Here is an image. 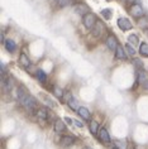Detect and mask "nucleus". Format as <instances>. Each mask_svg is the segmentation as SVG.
Returning <instances> with one entry per match:
<instances>
[{
  "instance_id": "f257e3e1",
  "label": "nucleus",
  "mask_w": 148,
  "mask_h": 149,
  "mask_svg": "<svg viewBox=\"0 0 148 149\" xmlns=\"http://www.w3.org/2000/svg\"><path fill=\"white\" fill-rule=\"evenodd\" d=\"M17 97L27 110H34L38 106V101L32 95H29L23 87L17 88Z\"/></svg>"
},
{
  "instance_id": "f03ea898",
  "label": "nucleus",
  "mask_w": 148,
  "mask_h": 149,
  "mask_svg": "<svg viewBox=\"0 0 148 149\" xmlns=\"http://www.w3.org/2000/svg\"><path fill=\"white\" fill-rule=\"evenodd\" d=\"M96 17H95V14H92V13H87V14H85L84 18H82V23L85 25V28H87V29H92L94 28V25L96 24Z\"/></svg>"
},
{
  "instance_id": "7ed1b4c3",
  "label": "nucleus",
  "mask_w": 148,
  "mask_h": 149,
  "mask_svg": "<svg viewBox=\"0 0 148 149\" xmlns=\"http://www.w3.org/2000/svg\"><path fill=\"white\" fill-rule=\"evenodd\" d=\"M137 79H138L139 84L143 86V88H146V90L148 91V74L144 72L143 68L137 71Z\"/></svg>"
},
{
  "instance_id": "20e7f679",
  "label": "nucleus",
  "mask_w": 148,
  "mask_h": 149,
  "mask_svg": "<svg viewBox=\"0 0 148 149\" xmlns=\"http://www.w3.org/2000/svg\"><path fill=\"white\" fill-rule=\"evenodd\" d=\"M91 31H92V34H94L95 37H100L103 33H104V31H105V25H104V23H103V22L98 20V22H96V24L94 25V28H92Z\"/></svg>"
},
{
  "instance_id": "39448f33",
  "label": "nucleus",
  "mask_w": 148,
  "mask_h": 149,
  "mask_svg": "<svg viewBox=\"0 0 148 149\" xmlns=\"http://www.w3.org/2000/svg\"><path fill=\"white\" fill-rule=\"evenodd\" d=\"M105 43H106V47H108L110 51H115L117 47L119 46V44H118V40L115 38V36H113V34H110L108 38H106Z\"/></svg>"
},
{
  "instance_id": "423d86ee",
  "label": "nucleus",
  "mask_w": 148,
  "mask_h": 149,
  "mask_svg": "<svg viewBox=\"0 0 148 149\" xmlns=\"http://www.w3.org/2000/svg\"><path fill=\"white\" fill-rule=\"evenodd\" d=\"M118 27H119L121 31H129V29H132V23L127 18H119V19H118Z\"/></svg>"
},
{
  "instance_id": "0eeeda50",
  "label": "nucleus",
  "mask_w": 148,
  "mask_h": 149,
  "mask_svg": "<svg viewBox=\"0 0 148 149\" xmlns=\"http://www.w3.org/2000/svg\"><path fill=\"white\" fill-rule=\"evenodd\" d=\"M131 14L133 17H135V18H139V17H143L144 15V10L142 8V5H139V4H134L131 8Z\"/></svg>"
},
{
  "instance_id": "6e6552de",
  "label": "nucleus",
  "mask_w": 148,
  "mask_h": 149,
  "mask_svg": "<svg viewBox=\"0 0 148 149\" xmlns=\"http://www.w3.org/2000/svg\"><path fill=\"white\" fill-rule=\"evenodd\" d=\"M36 115L40 120H48V118H50V111H48V109H46V107H39V109H37V111H36Z\"/></svg>"
},
{
  "instance_id": "1a4fd4ad",
  "label": "nucleus",
  "mask_w": 148,
  "mask_h": 149,
  "mask_svg": "<svg viewBox=\"0 0 148 149\" xmlns=\"http://www.w3.org/2000/svg\"><path fill=\"white\" fill-rule=\"evenodd\" d=\"M98 136H99V139H100L101 141H104V143H109V141H110V135H109L108 130H106L105 128H100V129H99Z\"/></svg>"
},
{
  "instance_id": "9d476101",
  "label": "nucleus",
  "mask_w": 148,
  "mask_h": 149,
  "mask_svg": "<svg viewBox=\"0 0 148 149\" xmlns=\"http://www.w3.org/2000/svg\"><path fill=\"white\" fill-rule=\"evenodd\" d=\"M53 128H54V132L58 133V134H61V133H65V132H66V125H65L64 120H61V119H57V120L54 121Z\"/></svg>"
},
{
  "instance_id": "9b49d317",
  "label": "nucleus",
  "mask_w": 148,
  "mask_h": 149,
  "mask_svg": "<svg viewBox=\"0 0 148 149\" xmlns=\"http://www.w3.org/2000/svg\"><path fill=\"white\" fill-rule=\"evenodd\" d=\"M77 114H79V116H81L84 120H90V118H91L90 111H89L86 107H84V106H80L79 109H77Z\"/></svg>"
},
{
  "instance_id": "f8f14e48",
  "label": "nucleus",
  "mask_w": 148,
  "mask_h": 149,
  "mask_svg": "<svg viewBox=\"0 0 148 149\" xmlns=\"http://www.w3.org/2000/svg\"><path fill=\"white\" fill-rule=\"evenodd\" d=\"M19 63H20V66H23L24 68H28V67H31V59L28 58V56L25 54V53H20L19 56Z\"/></svg>"
},
{
  "instance_id": "ddd939ff",
  "label": "nucleus",
  "mask_w": 148,
  "mask_h": 149,
  "mask_svg": "<svg viewBox=\"0 0 148 149\" xmlns=\"http://www.w3.org/2000/svg\"><path fill=\"white\" fill-rule=\"evenodd\" d=\"M75 143V138L70 136V135H64L61 138V145L62 147H71Z\"/></svg>"
},
{
  "instance_id": "4468645a",
  "label": "nucleus",
  "mask_w": 148,
  "mask_h": 149,
  "mask_svg": "<svg viewBox=\"0 0 148 149\" xmlns=\"http://www.w3.org/2000/svg\"><path fill=\"white\" fill-rule=\"evenodd\" d=\"M115 57L118 59H125L127 58V53H125V48H123L119 44V46L117 47V49H115Z\"/></svg>"
},
{
  "instance_id": "2eb2a0df",
  "label": "nucleus",
  "mask_w": 148,
  "mask_h": 149,
  "mask_svg": "<svg viewBox=\"0 0 148 149\" xmlns=\"http://www.w3.org/2000/svg\"><path fill=\"white\" fill-rule=\"evenodd\" d=\"M4 46L6 48V51L10 52V53H13V52L17 49V44H15V42H14L13 39H6L5 43H4Z\"/></svg>"
},
{
  "instance_id": "dca6fc26",
  "label": "nucleus",
  "mask_w": 148,
  "mask_h": 149,
  "mask_svg": "<svg viewBox=\"0 0 148 149\" xmlns=\"http://www.w3.org/2000/svg\"><path fill=\"white\" fill-rule=\"evenodd\" d=\"M89 128H90V132L96 135V134L99 133V129H100V125H99V123L96 120H91L90 121V125H89Z\"/></svg>"
},
{
  "instance_id": "f3484780",
  "label": "nucleus",
  "mask_w": 148,
  "mask_h": 149,
  "mask_svg": "<svg viewBox=\"0 0 148 149\" xmlns=\"http://www.w3.org/2000/svg\"><path fill=\"white\" fill-rule=\"evenodd\" d=\"M87 10H89V8H87L86 5H84V4H79V5L75 6V12H76L77 14H80V15H82V17L85 15V14L89 13Z\"/></svg>"
},
{
  "instance_id": "a211bd4d",
  "label": "nucleus",
  "mask_w": 148,
  "mask_h": 149,
  "mask_svg": "<svg viewBox=\"0 0 148 149\" xmlns=\"http://www.w3.org/2000/svg\"><path fill=\"white\" fill-rule=\"evenodd\" d=\"M139 53L143 56V57L148 58V44L146 42H142L139 44Z\"/></svg>"
},
{
  "instance_id": "6ab92c4d",
  "label": "nucleus",
  "mask_w": 148,
  "mask_h": 149,
  "mask_svg": "<svg viewBox=\"0 0 148 149\" xmlns=\"http://www.w3.org/2000/svg\"><path fill=\"white\" fill-rule=\"evenodd\" d=\"M36 76H37V79H38L40 82H46L47 81V74H46V72H44L43 70H37Z\"/></svg>"
},
{
  "instance_id": "aec40b11",
  "label": "nucleus",
  "mask_w": 148,
  "mask_h": 149,
  "mask_svg": "<svg viewBox=\"0 0 148 149\" xmlns=\"http://www.w3.org/2000/svg\"><path fill=\"white\" fill-rule=\"evenodd\" d=\"M67 104H68V107L70 109H72V110H76L77 111V109L80 107V105H79V101H77L76 99H70L68 101H67Z\"/></svg>"
},
{
  "instance_id": "412c9836",
  "label": "nucleus",
  "mask_w": 148,
  "mask_h": 149,
  "mask_svg": "<svg viewBox=\"0 0 148 149\" xmlns=\"http://www.w3.org/2000/svg\"><path fill=\"white\" fill-rule=\"evenodd\" d=\"M114 147L117 149H127V143L124 140H115L114 141Z\"/></svg>"
},
{
  "instance_id": "4be33fe9",
  "label": "nucleus",
  "mask_w": 148,
  "mask_h": 149,
  "mask_svg": "<svg viewBox=\"0 0 148 149\" xmlns=\"http://www.w3.org/2000/svg\"><path fill=\"white\" fill-rule=\"evenodd\" d=\"M53 94L56 95L57 97L62 99V97H64V95H65V92H64V90H62L61 87H58V86H54V87H53Z\"/></svg>"
},
{
  "instance_id": "5701e85b",
  "label": "nucleus",
  "mask_w": 148,
  "mask_h": 149,
  "mask_svg": "<svg viewBox=\"0 0 148 149\" xmlns=\"http://www.w3.org/2000/svg\"><path fill=\"white\" fill-rule=\"evenodd\" d=\"M139 27L142 29H148V17H143L139 20Z\"/></svg>"
},
{
  "instance_id": "b1692460",
  "label": "nucleus",
  "mask_w": 148,
  "mask_h": 149,
  "mask_svg": "<svg viewBox=\"0 0 148 149\" xmlns=\"http://www.w3.org/2000/svg\"><path fill=\"white\" fill-rule=\"evenodd\" d=\"M101 15L105 18V19H110L112 18V15H113V12L110 9H103L101 10Z\"/></svg>"
},
{
  "instance_id": "393cba45",
  "label": "nucleus",
  "mask_w": 148,
  "mask_h": 149,
  "mask_svg": "<svg viewBox=\"0 0 148 149\" xmlns=\"http://www.w3.org/2000/svg\"><path fill=\"white\" fill-rule=\"evenodd\" d=\"M125 51H127V53L129 56H134L135 54V49L133 48V46L131 43H128V44H125Z\"/></svg>"
},
{
  "instance_id": "a878e982",
  "label": "nucleus",
  "mask_w": 148,
  "mask_h": 149,
  "mask_svg": "<svg viewBox=\"0 0 148 149\" xmlns=\"http://www.w3.org/2000/svg\"><path fill=\"white\" fill-rule=\"evenodd\" d=\"M57 3L61 8H65V6H68L72 4V0H57Z\"/></svg>"
},
{
  "instance_id": "bb28decb",
  "label": "nucleus",
  "mask_w": 148,
  "mask_h": 149,
  "mask_svg": "<svg viewBox=\"0 0 148 149\" xmlns=\"http://www.w3.org/2000/svg\"><path fill=\"white\" fill-rule=\"evenodd\" d=\"M128 40H129V43H132V44H138L139 43V39H138V37H137L135 34H131V36H129Z\"/></svg>"
},
{
  "instance_id": "cd10ccee",
  "label": "nucleus",
  "mask_w": 148,
  "mask_h": 149,
  "mask_svg": "<svg viewBox=\"0 0 148 149\" xmlns=\"http://www.w3.org/2000/svg\"><path fill=\"white\" fill-rule=\"evenodd\" d=\"M133 63H134V65L138 67V68H143V62H140L139 59H137V58L133 59Z\"/></svg>"
},
{
  "instance_id": "c85d7f7f",
  "label": "nucleus",
  "mask_w": 148,
  "mask_h": 149,
  "mask_svg": "<svg viewBox=\"0 0 148 149\" xmlns=\"http://www.w3.org/2000/svg\"><path fill=\"white\" fill-rule=\"evenodd\" d=\"M73 124H75V125L77 126V128H82V126H84V125L81 124L80 121H77V120H73Z\"/></svg>"
},
{
  "instance_id": "c756f323",
  "label": "nucleus",
  "mask_w": 148,
  "mask_h": 149,
  "mask_svg": "<svg viewBox=\"0 0 148 149\" xmlns=\"http://www.w3.org/2000/svg\"><path fill=\"white\" fill-rule=\"evenodd\" d=\"M65 120H66V121H67V123H68V124H73V120H72V119H70V118H66V119H65Z\"/></svg>"
},
{
  "instance_id": "7c9ffc66",
  "label": "nucleus",
  "mask_w": 148,
  "mask_h": 149,
  "mask_svg": "<svg viewBox=\"0 0 148 149\" xmlns=\"http://www.w3.org/2000/svg\"><path fill=\"white\" fill-rule=\"evenodd\" d=\"M85 149H90V148H85Z\"/></svg>"
}]
</instances>
